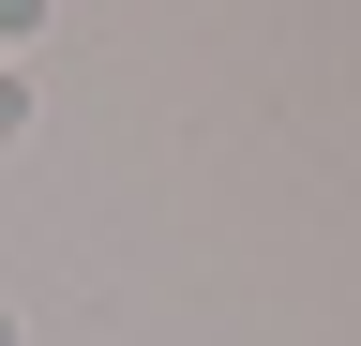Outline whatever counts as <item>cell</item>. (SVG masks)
Segmentation results:
<instances>
[{"label": "cell", "instance_id": "obj_1", "mask_svg": "<svg viewBox=\"0 0 361 346\" xmlns=\"http://www.w3.org/2000/svg\"><path fill=\"white\" fill-rule=\"evenodd\" d=\"M30 121H45V91H30V61H0V151H16Z\"/></svg>", "mask_w": 361, "mask_h": 346}, {"label": "cell", "instance_id": "obj_2", "mask_svg": "<svg viewBox=\"0 0 361 346\" xmlns=\"http://www.w3.org/2000/svg\"><path fill=\"white\" fill-rule=\"evenodd\" d=\"M0 346H30V316H16V301H0Z\"/></svg>", "mask_w": 361, "mask_h": 346}]
</instances>
